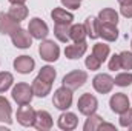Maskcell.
Masks as SVG:
<instances>
[{
	"instance_id": "6da1fadb",
	"label": "cell",
	"mask_w": 132,
	"mask_h": 131,
	"mask_svg": "<svg viewBox=\"0 0 132 131\" xmlns=\"http://www.w3.org/2000/svg\"><path fill=\"white\" fill-rule=\"evenodd\" d=\"M12 99L17 105H26V103H31V100L34 97V91L32 86L29 83H25V82H19L14 88H12Z\"/></svg>"
},
{
	"instance_id": "7a4b0ae2",
	"label": "cell",
	"mask_w": 132,
	"mask_h": 131,
	"mask_svg": "<svg viewBox=\"0 0 132 131\" xmlns=\"http://www.w3.org/2000/svg\"><path fill=\"white\" fill-rule=\"evenodd\" d=\"M86 82H88V72L86 71H81V69H74V71L68 72L65 77H63V80H62L63 86L72 90V91L81 88Z\"/></svg>"
},
{
	"instance_id": "3957f363",
	"label": "cell",
	"mask_w": 132,
	"mask_h": 131,
	"mask_svg": "<svg viewBox=\"0 0 132 131\" xmlns=\"http://www.w3.org/2000/svg\"><path fill=\"white\" fill-rule=\"evenodd\" d=\"M52 103L57 110L60 111H66L71 108L72 105V90L66 88V86H60L54 91V97H52Z\"/></svg>"
},
{
	"instance_id": "277c9868",
	"label": "cell",
	"mask_w": 132,
	"mask_h": 131,
	"mask_svg": "<svg viewBox=\"0 0 132 131\" xmlns=\"http://www.w3.org/2000/svg\"><path fill=\"white\" fill-rule=\"evenodd\" d=\"M38 54L45 62H55L60 57V48L54 40H43L38 46Z\"/></svg>"
},
{
	"instance_id": "5b68a950",
	"label": "cell",
	"mask_w": 132,
	"mask_h": 131,
	"mask_svg": "<svg viewBox=\"0 0 132 131\" xmlns=\"http://www.w3.org/2000/svg\"><path fill=\"white\" fill-rule=\"evenodd\" d=\"M77 108L78 111L83 114V116H91L97 111L98 108V100L95 96L89 94V93H85L78 97V102H77Z\"/></svg>"
},
{
	"instance_id": "8992f818",
	"label": "cell",
	"mask_w": 132,
	"mask_h": 131,
	"mask_svg": "<svg viewBox=\"0 0 132 131\" xmlns=\"http://www.w3.org/2000/svg\"><path fill=\"white\" fill-rule=\"evenodd\" d=\"M114 77H111L109 74H104V72H101V74H97L94 79H92V86H94V90L100 93V94H108V93H111L112 91V88H114Z\"/></svg>"
},
{
	"instance_id": "52a82bcc",
	"label": "cell",
	"mask_w": 132,
	"mask_h": 131,
	"mask_svg": "<svg viewBox=\"0 0 132 131\" xmlns=\"http://www.w3.org/2000/svg\"><path fill=\"white\" fill-rule=\"evenodd\" d=\"M28 31L32 35V39H37V40H45L49 34V28L48 25L38 19V17H34L29 20V25H28Z\"/></svg>"
},
{
	"instance_id": "ba28073f",
	"label": "cell",
	"mask_w": 132,
	"mask_h": 131,
	"mask_svg": "<svg viewBox=\"0 0 132 131\" xmlns=\"http://www.w3.org/2000/svg\"><path fill=\"white\" fill-rule=\"evenodd\" d=\"M11 40H12L14 46L20 48V49H28L32 45V35L29 34L28 30H23V28H19L17 31L11 34Z\"/></svg>"
},
{
	"instance_id": "9c48e42d",
	"label": "cell",
	"mask_w": 132,
	"mask_h": 131,
	"mask_svg": "<svg viewBox=\"0 0 132 131\" xmlns=\"http://www.w3.org/2000/svg\"><path fill=\"white\" fill-rule=\"evenodd\" d=\"M34 119H35V110H34L32 106H29V103L19 105V110H17V122L22 127H32Z\"/></svg>"
},
{
	"instance_id": "30bf717a",
	"label": "cell",
	"mask_w": 132,
	"mask_h": 131,
	"mask_svg": "<svg viewBox=\"0 0 132 131\" xmlns=\"http://www.w3.org/2000/svg\"><path fill=\"white\" fill-rule=\"evenodd\" d=\"M109 106L115 114H121L131 106V102L125 93H115V94H112V97L109 100Z\"/></svg>"
},
{
	"instance_id": "8fae6325",
	"label": "cell",
	"mask_w": 132,
	"mask_h": 131,
	"mask_svg": "<svg viewBox=\"0 0 132 131\" xmlns=\"http://www.w3.org/2000/svg\"><path fill=\"white\" fill-rule=\"evenodd\" d=\"M52 123H54V120H52V116L48 113V111H45V110H38V111H35V119H34V128L38 131H48L52 128Z\"/></svg>"
},
{
	"instance_id": "7c38bea8",
	"label": "cell",
	"mask_w": 132,
	"mask_h": 131,
	"mask_svg": "<svg viewBox=\"0 0 132 131\" xmlns=\"http://www.w3.org/2000/svg\"><path fill=\"white\" fill-rule=\"evenodd\" d=\"M20 26V22H17L15 19H12L8 12H2L0 14V33L11 35L14 31H17Z\"/></svg>"
},
{
	"instance_id": "4fadbf2b",
	"label": "cell",
	"mask_w": 132,
	"mask_h": 131,
	"mask_svg": "<svg viewBox=\"0 0 132 131\" xmlns=\"http://www.w3.org/2000/svg\"><path fill=\"white\" fill-rule=\"evenodd\" d=\"M35 66V60L31 56H19L14 60V69L20 74H29Z\"/></svg>"
},
{
	"instance_id": "5bb4252c",
	"label": "cell",
	"mask_w": 132,
	"mask_h": 131,
	"mask_svg": "<svg viewBox=\"0 0 132 131\" xmlns=\"http://www.w3.org/2000/svg\"><path fill=\"white\" fill-rule=\"evenodd\" d=\"M86 49H88L86 42H78V43L74 42L72 45H68L65 48V56L68 59H71V60H77V59L85 56Z\"/></svg>"
},
{
	"instance_id": "9a60e30c",
	"label": "cell",
	"mask_w": 132,
	"mask_h": 131,
	"mask_svg": "<svg viewBox=\"0 0 132 131\" xmlns=\"http://www.w3.org/2000/svg\"><path fill=\"white\" fill-rule=\"evenodd\" d=\"M57 125H59L60 130H63V131L75 130L77 125H78V119H77V116L74 113H68L66 111L63 114H60V117L57 120Z\"/></svg>"
},
{
	"instance_id": "2e32d148",
	"label": "cell",
	"mask_w": 132,
	"mask_h": 131,
	"mask_svg": "<svg viewBox=\"0 0 132 131\" xmlns=\"http://www.w3.org/2000/svg\"><path fill=\"white\" fill-rule=\"evenodd\" d=\"M31 86H32L34 96H37V97H46V96L51 93V88H52L51 83L42 80L40 77H35V79H34L32 83H31Z\"/></svg>"
},
{
	"instance_id": "e0dca14e",
	"label": "cell",
	"mask_w": 132,
	"mask_h": 131,
	"mask_svg": "<svg viewBox=\"0 0 132 131\" xmlns=\"http://www.w3.org/2000/svg\"><path fill=\"white\" fill-rule=\"evenodd\" d=\"M51 17L55 23H72L74 20V14L71 11H66L63 8H54L51 11Z\"/></svg>"
},
{
	"instance_id": "ac0fdd59",
	"label": "cell",
	"mask_w": 132,
	"mask_h": 131,
	"mask_svg": "<svg viewBox=\"0 0 132 131\" xmlns=\"http://www.w3.org/2000/svg\"><path fill=\"white\" fill-rule=\"evenodd\" d=\"M8 14H9L12 19H15L17 22L22 23V20H25V19L28 17L29 11H28V8L25 6V3H12L11 8H9V11H8Z\"/></svg>"
},
{
	"instance_id": "d6986e66",
	"label": "cell",
	"mask_w": 132,
	"mask_h": 131,
	"mask_svg": "<svg viewBox=\"0 0 132 131\" xmlns=\"http://www.w3.org/2000/svg\"><path fill=\"white\" fill-rule=\"evenodd\" d=\"M100 37L106 42H115L118 39V30L115 25L101 23L100 25Z\"/></svg>"
},
{
	"instance_id": "ffe728a7",
	"label": "cell",
	"mask_w": 132,
	"mask_h": 131,
	"mask_svg": "<svg viewBox=\"0 0 132 131\" xmlns=\"http://www.w3.org/2000/svg\"><path fill=\"white\" fill-rule=\"evenodd\" d=\"M0 122H6L8 125L12 123V108L8 99L0 96Z\"/></svg>"
},
{
	"instance_id": "44dd1931",
	"label": "cell",
	"mask_w": 132,
	"mask_h": 131,
	"mask_svg": "<svg viewBox=\"0 0 132 131\" xmlns=\"http://www.w3.org/2000/svg\"><path fill=\"white\" fill-rule=\"evenodd\" d=\"M100 25H101V22L98 20V17H92V16L88 17L86 22H85L88 37H91V39H98L100 37Z\"/></svg>"
},
{
	"instance_id": "7402d4cb",
	"label": "cell",
	"mask_w": 132,
	"mask_h": 131,
	"mask_svg": "<svg viewBox=\"0 0 132 131\" xmlns=\"http://www.w3.org/2000/svg\"><path fill=\"white\" fill-rule=\"evenodd\" d=\"M98 20L101 23H109V25H115L118 23V12L112 8H104L98 12Z\"/></svg>"
},
{
	"instance_id": "603a6c76",
	"label": "cell",
	"mask_w": 132,
	"mask_h": 131,
	"mask_svg": "<svg viewBox=\"0 0 132 131\" xmlns=\"http://www.w3.org/2000/svg\"><path fill=\"white\" fill-rule=\"evenodd\" d=\"M69 37H71V40H72V42H75V43H78V42H85V40H86V37H88V33H86V26H85V23H83V25H80V23L72 25V26H71V30H69Z\"/></svg>"
},
{
	"instance_id": "cb8c5ba5",
	"label": "cell",
	"mask_w": 132,
	"mask_h": 131,
	"mask_svg": "<svg viewBox=\"0 0 132 131\" xmlns=\"http://www.w3.org/2000/svg\"><path fill=\"white\" fill-rule=\"evenodd\" d=\"M69 30H71L69 23H55V26H54V35H55L60 42L68 43V42L71 40V37H69Z\"/></svg>"
},
{
	"instance_id": "d4e9b609",
	"label": "cell",
	"mask_w": 132,
	"mask_h": 131,
	"mask_svg": "<svg viewBox=\"0 0 132 131\" xmlns=\"http://www.w3.org/2000/svg\"><path fill=\"white\" fill-rule=\"evenodd\" d=\"M109 53H111V49H109V45H106V43H95L92 46V54L98 59L101 63L108 59Z\"/></svg>"
},
{
	"instance_id": "484cf974",
	"label": "cell",
	"mask_w": 132,
	"mask_h": 131,
	"mask_svg": "<svg viewBox=\"0 0 132 131\" xmlns=\"http://www.w3.org/2000/svg\"><path fill=\"white\" fill-rule=\"evenodd\" d=\"M101 122H103V117L97 116L94 113V114L88 116V119H86V122L83 125V130L85 131H98V127L101 125Z\"/></svg>"
},
{
	"instance_id": "4316f807",
	"label": "cell",
	"mask_w": 132,
	"mask_h": 131,
	"mask_svg": "<svg viewBox=\"0 0 132 131\" xmlns=\"http://www.w3.org/2000/svg\"><path fill=\"white\" fill-rule=\"evenodd\" d=\"M37 77H40L42 80H45V82H48V83L52 85V82H54L55 77H57V72H55V69H54L52 66L46 65V66H42V69L38 71V76H37Z\"/></svg>"
},
{
	"instance_id": "83f0119b",
	"label": "cell",
	"mask_w": 132,
	"mask_h": 131,
	"mask_svg": "<svg viewBox=\"0 0 132 131\" xmlns=\"http://www.w3.org/2000/svg\"><path fill=\"white\" fill-rule=\"evenodd\" d=\"M14 83V76L8 71H2L0 72V93L8 91Z\"/></svg>"
},
{
	"instance_id": "f1b7e54d",
	"label": "cell",
	"mask_w": 132,
	"mask_h": 131,
	"mask_svg": "<svg viewBox=\"0 0 132 131\" xmlns=\"http://www.w3.org/2000/svg\"><path fill=\"white\" fill-rule=\"evenodd\" d=\"M114 83L117 86H129L132 83V72L131 71H125V72L117 74L115 79H114Z\"/></svg>"
},
{
	"instance_id": "f546056e",
	"label": "cell",
	"mask_w": 132,
	"mask_h": 131,
	"mask_svg": "<svg viewBox=\"0 0 132 131\" xmlns=\"http://www.w3.org/2000/svg\"><path fill=\"white\" fill-rule=\"evenodd\" d=\"M120 63H121V69L131 71L132 69V51L120 53Z\"/></svg>"
},
{
	"instance_id": "4dcf8cb0",
	"label": "cell",
	"mask_w": 132,
	"mask_h": 131,
	"mask_svg": "<svg viewBox=\"0 0 132 131\" xmlns=\"http://www.w3.org/2000/svg\"><path fill=\"white\" fill-rule=\"evenodd\" d=\"M132 125V108L129 106L125 113L120 114V127L123 128H129Z\"/></svg>"
},
{
	"instance_id": "1f68e13d",
	"label": "cell",
	"mask_w": 132,
	"mask_h": 131,
	"mask_svg": "<svg viewBox=\"0 0 132 131\" xmlns=\"http://www.w3.org/2000/svg\"><path fill=\"white\" fill-rule=\"evenodd\" d=\"M85 65H86L88 69H91V71H97V69H100V66H101V62H100L94 54H91L89 57H86Z\"/></svg>"
},
{
	"instance_id": "d6a6232c",
	"label": "cell",
	"mask_w": 132,
	"mask_h": 131,
	"mask_svg": "<svg viewBox=\"0 0 132 131\" xmlns=\"http://www.w3.org/2000/svg\"><path fill=\"white\" fill-rule=\"evenodd\" d=\"M109 69H111V71H118V69H121L120 54H114V56L109 59Z\"/></svg>"
},
{
	"instance_id": "836d02e7",
	"label": "cell",
	"mask_w": 132,
	"mask_h": 131,
	"mask_svg": "<svg viewBox=\"0 0 132 131\" xmlns=\"http://www.w3.org/2000/svg\"><path fill=\"white\" fill-rule=\"evenodd\" d=\"M120 12H121L123 17H126V19H132V2L131 3H126V5H121Z\"/></svg>"
},
{
	"instance_id": "e575fe53",
	"label": "cell",
	"mask_w": 132,
	"mask_h": 131,
	"mask_svg": "<svg viewBox=\"0 0 132 131\" xmlns=\"http://www.w3.org/2000/svg\"><path fill=\"white\" fill-rule=\"evenodd\" d=\"M62 2V5L68 8V9H78L80 8V0H60Z\"/></svg>"
},
{
	"instance_id": "d590c367",
	"label": "cell",
	"mask_w": 132,
	"mask_h": 131,
	"mask_svg": "<svg viewBox=\"0 0 132 131\" xmlns=\"http://www.w3.org/2000/svg\"><path fill=\"white\" fill-rule=\"evenodd\" d=\"M103 130L117 131V128H115V125H112V123H106V122H101V125L98 127V131H103Z\"/></svg>"
},
{
	"instance_id": "8d00e7d4",
	"label": "cell",
	"mask_w": 132,
	"mask_h": 131,
	"mask_svg": "<svg viewBox=\"0 0 132 131\" xmlns=\"http://www.w3.org/2000/svg\"><path fill=\"white\" fill-rule=\"evenodd\" d=\"M26 0H9V3L12 5V3H25Z\"/></svg>"
},
{
	"instance_id": "74e56055",
	"label": "cell",
	"mask_w": 132,
	"mask_h": 131,
	"mask_svg": "<svg viewBox=\"0 0 132 131\" xmlns=\"http://www.w3.org/2000/svg\"><path fill=\"white\" fill-rule=\"evenodd\" d=\"M117 2H118L120 5H126V3H131L132 0H117Z\"/></svg>"
},
{
	"instance_id": "f35d334b",
	"label": "cell",
	"mask_w": 132,
	"mask_h": 131,
	"mask_svg": "<svg viewBox=\"0 0 132 131\" xmlns=\"http://www.w3.org/2000/svg\"><path fill=\"white\" fill-rule=\"evenodd\" d=\"M129 130H132V125H131V127H129Z\"/></svg>"
},
{
	"instance_id": "ab89813d",
	"label": "cell",
	"mask_w": 132,
	"mask_h": 131,
	"mask_svg": "<svg viewBox=\"0 0 132 131\" xmlns=\"http://www.w3.org/2000/svg\"><path fill=\"white\" fill-rule=\"evenodd\" d=\"M131 48H132V40H131Z\"/></svg>"
},
{
	"instance_id": "60d3db41",
	"label": "cell",
	"mask_w": 132,
	"mask_h": 131,
	"mask_svg": "<svg viewBox=\"0 0 132 131\" xmlns=\"http://www.w3.org/2000/svg\"><path fill=\"white\" fill-rule=\"evenodd\" d=\"M80 2H81V0H80Z\"/></svg>"
}]
</instances>
